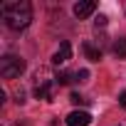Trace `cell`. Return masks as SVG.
<instances>
[{
	"label": "cell",
	"mask_w": 126,
	"mask_h": 126,
	"mask_svg": "<svg viewBox=\"0 0 126 126\" xmlns=\"http://www.w3.org/2000/svg\"><path fill=\"white\" fill-rule=\"evenodd\" d=\"M111 49H114V54H116L119 59H126V37H121V40H116Z\"/></svg>",
	"instance_id": "obj_8"
},
{
	"label": "cell",
	"mask_w": 126,
	"mask_h": 126,
	"mask_svg": "<svg viewBox=\"0 0 126 126\" xmlns=\"http://www.w3.org/2000/svg\"><path fill=\"white\" fill-rule=\"evenodd\" d=\"M64 121H67V126H89L92 124V114L89 111H72Z\"/></svg>",
	"instance_id": "obj_4"
},
{
	"label": "cell",
	"mask_w": 126,
	"mask_h": 126,
	"mask_svg": "<svg viewBox=\"0 0 126 126\" xmlns=\"http://www.w3.org/2000/svg\"><path fill=\"white\" fill-rule=\"evenodd\" d=\"M25 72V59L15 57V54H5L0 59V77L3 79H15Z\"/></svg>",
	"instance_id": "obj_3"
},
{
	"label": "cell",
	"mask_w": 126,
	"mask_h": 126,
	"mask_svg": "<svg viewBox=\"0 0 126 126\" xmlns=\"http://www.w3.org/2000/svg\"><path fill=\"white\" fill-rule=\"evenodd\" d=\"M3 20L10 30H25L30 22H32V5L27 0H10V3L3 5Z\"/></svg>",
	"instance_id": "obj_1"
},
{
	"label": "cell",
	"mask_w": 126,
	"mask_h": 126,
	"mask_svg": "<svg viewBox=\"0 0 126 126\" xmlns=\"http://www.w3.org/2000/svg\"><path fill=\"white\" fill-rule=\"evenodd\" d=\"M82 49H84L87 59H92V62H99V59H101V49H99V47H94L92 42H84V47H82Z\"/></svg>",
	"instance_id": "obj_7"
},
{
	"label": "cell",
	"mask_w": 126,
	"mask_h": 126,
	"mask_svg": "<svg viewBox=\"0 0 126 126\" xmlns=\"http://www.w3.org/2000/svg\"><path fill=\"white\" fill-rule=\"evenodd\" d=\"M69 82H72V79H69V74H67V72H62V74L57 77V84H69Z\"/></svg>",
	"instance_id": "obj_9"
},
{
	"label": "cell",
	"mask_w": 126,
	"mask_h": 126,
	"mask_svg": "<svg viewBox=\"0 0 126 126\" xmlns=\"http://www.w3.org/2000/svg\"><path fill=\"white\" fill-rule=\"evenodd\" d=\"M77 79H79V82H87V79H89V72H87V69H79V72H77Z\"/></svg>",
	"instance_id": "obj_10"
},
{
	"label": "cell",
	"mask_w": 126,
	"mask_h": 126,
	"mask_svg": "<svg viewBox=\"0 0 126 126\" xmlns=\"http://www.w3.org/2000/svg\"><path fill=\"white\" fill-rule=\"evenodd\" d=\"M35 96L37 99H45V101H52L54 99V87H57V79H52L49 77V72H45V69H40L37 74H35Z\"/></svg>",
	"instance_id": "obj_2"
},
{
	"label": "cell",
	"mask_w": 126,
	"mask_h": 126,
	"mask_svg": "<svg viewBox=\"0 0 126 126\" xmlns=\"http://www.w3.org/2000/svg\"><path fill=\"white\" fill-rule=\"evenodd\" d=\"M104 25H106V15H99L96 17V27H104Z\"/></svg>",
	"instance_id": "obj_12"
},
{
	"label": "cell",
	"mask_w": 126,
	"mask_h": 126,
	"mask_svg": "<svg viewBox=\"0 0 126 126\" xmlns=\"http://www.w3.org/2000/svg\"><path fill=\"white\" fill-rule=\"evenodd\" d=\"M69 101H72V104H84L87 99H84V96H79V94H72V96H69Z\"/></svg>",
	"instance_id": "obj_11"
},
{
	"label": "cell",
	"mask_w": 126,
	"mask_h": 126,
	"mask_svg": "<svg viewBox=\"0 0 126 126\" xmlns=\"http://www.w3.org/2000/svg\"><path fill=\"white\" fill-rule=\"evenodd\" d=\"M94 10H96V3H94V0H84V3H77V5H74V15H77V17H89Z\"/></svg>",
	"instance_id": "obj_6"
},
{
	"label": "cell",
	"mask_w": 126,
	"mask_h": 126,
	"mask_svg": "<svg viewBox=\"0 0 126 126\" xmlns=\"http://www.w3.org/2000/svg\"><path fill=\"white\" fill-rule=\"evenodd\" d=\"M119 104H121V106H126V92H121V94H119Z\"/></svg>",
	"instance_id": "obj_13"
},
{
	"label": "cell",
	"mask_w": 126,
	"mask_h": 126,
	"mask_svg": "<svg viewBox=\"0 0 126 126\" xmlns=\"http://www.w3.org/2000/svg\"><path fill=\"white\" fill-rule=\"evenodd\" d=\"M67 59H72V45H69V42H62V45H59V49L52 54V64H57V67H59V64H64Z\"/></svg>",
	"instance_id": "obj_5"
}]
</instances>
